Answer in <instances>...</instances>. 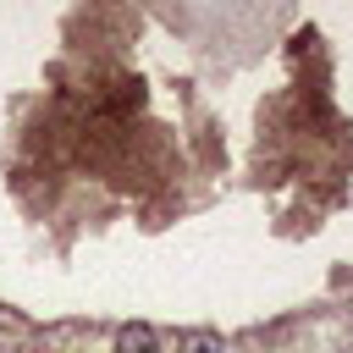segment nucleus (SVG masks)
<instances>
[{
	"mask_svg": "<svg viewBox=\"0 0 353 353\" xmlns=\"http://www.w3.org/2000/svg\"><path fill=\"white\" fill-rule=\"evenodd\" d=\"M116 353H160V336H154V325H143V320L121 325V336H116Z\"/></svg>",
	"mask_w": 353,
	"mask_h": 353,
	"instance_id": "1",
	"label": "nucleus"
},
{
	"mask_svg": "<svg viewBox=\"0 0 353 353\" xmlns=\"http://www.w3.org/2000/svg\"><path fill=\"white\" fill-rule=\"evenodd\" d=\"M176 353H221V336H215V331H204V325H199V331H188V336H182V342H176Z\"/></svg>",
	"mask_w": 353,
	"mask_h": 353,
	"instance_id": "2",
	"label": "nucleus"
}]
</instances>
